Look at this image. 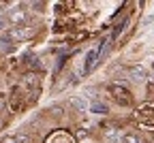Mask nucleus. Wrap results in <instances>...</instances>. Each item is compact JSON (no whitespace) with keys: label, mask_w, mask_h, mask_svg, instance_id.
<instances>
[{"label":"nucleus","mask_w":154,"mask_h":143,"mask_svg":"<svg viewBox=\"0 0 154 143\" xmlns=\"http://www.w3.org/2000/svg\"><path fill=\"white\" fill-rule=\"evenodd\" d=\"M30 34H32V30L24 26V28H13L7 34V38H9V43H11V41H26V38H30Z\"/></svg>","instance_id":"nucleus-2"},{"label":"nucleus","mask_w":154,"mask_h":143,"mask_svg":"<svg viewBox=\"0 0 154 143\" xmlns=\"http://www.w3.org/2000/svg\"><path fill=\"white\" fill-rule=\"evenodd\" d=\"M9 26V22H7V19H0V30H5Z\"/></svg>","instance_id":"nucleus-10"},{"label":"nucleus","mask_w":154,"mask_h":143,"mask_svg":"<svg viewBox=\"0 0 154 143\" xmlns=\"http://www.w3.org/2000/svg\"><path fill=\"white\" fill-rule=\"evenodd\" d=\"M128 79L131 81H146L148 79L146 66H133V68H128Z\"/></svg>","instance_id":"nucleus-3"},{"label":"nucleus","mask_w":154,"mask_h":143,"mask_svg":"<svg viewBox=\"0 0 154 143\" xmlns=\"http://www.w3.org/2000/svg\"><path fill=\"white\" fill-rule=\"evenodd\" d=\"M101 58V53H99V49H96V47H92L88 53H86V68H84V73H88L92 66H94V62H96V60H99Z\"/></svg>","instance_id":"nucleus-4"},{"label":"nucleus","mask_w":154,"mask_h":143,"mask_svg":"<svg viewBox=\"0 0 154 143\" xmlns=\"http://www.w3.org/2000/svg\"><path fill=\"white\" fill-rule=\"evenodd\" d=\"M71 103H73V107H75V109H82V111H84V109H88L86 98H82V96H75V98L71 100Z\"/></svg>","instance_id":"nucleus-5"},{"label":"nucleus","mask_w":154,"mask_h":143,"mask_svg":"<svg viewBox=\"0 0 154 143\" xmlns=\"http://www.w3.org/2000/svg\"><path fill=\"white\" fill-rule=\"evenodd\" d=\"M26 19H28V9H26V7H17V9H13V11L9 13L7 22H9L11 26H19V24H24Z\"/></svg>","instance_id":"nucleus-1"},{"label":"nucleus","mask_w":154,"mask_h":143,"mask_svg":"<svg viewBox=\"0 0 154 143\" xmlns=\"http://www.w3.org/2000/svg\"><path fill=\"white\" fill-rule=\"evenodd\" d=\"M152 24H154V13L146 15V19H143V28H152Z\"/></svg>","instance_id":"nucleus-8"},{"label":"nucleus","mask_w":154,"mask_h":143,"mask_svg":"<svg viewBox=\"0 0 154 143\" xmlns=\"http://www.w3.org/2000/svg\"><path fill=\"white\" fill-rule=\"evenodd\" d=\"M88 107H90V111H94V113H107V107L101 105V103H96V100H92Z\"/></svg>","instance_id":"nucleus-6"},{"label":"nucleus","mask_w":154,"mask_h":143,"mask_svg":"<svg viewBox=\"0 0 154 143\" xmlns=\"http://www.w3.org/2000/svg\"><path fill=\"white\" fill-rule=\"evenodd\" d=\"M124 141H126V143H137V137H135V135H126Z\"/></svg>","instance_id":"nucleus-9"},{"label":"nucleus","mask_w":154,"mask_h":143,"mask_svg":"<svg viewBox=\"0 0 154 143\" xmlns=\"http://www.w3.org/2000/svg\"><path fill=\"white\" fill-rule=\"evenodd\" d=\"M82 143H88V141H82Z\"/></svg>","instance_id":"nucleus-11"},{"label":"nucleus","mask_w":154,"mask_h":143,"mask_svg":"<svg viewBox=\"0 0 154 143\" xmlns=\"http://www.w3.org/2000/svg\"><path fill=\"white\" fill-rule=\"evenodd\" d=\"M26 141V137H22V135H15V137H5L0 143H24Z\"/></svg>","instance_id":"nucleus-7"}]
</instances>
